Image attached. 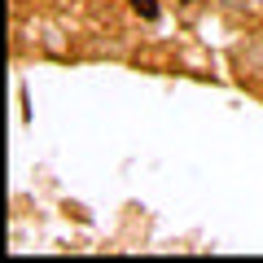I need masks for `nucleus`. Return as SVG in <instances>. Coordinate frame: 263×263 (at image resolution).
<instances>
[{
  "instance_id": "nucleus-1",
  "label": "nucleus",
  "mask_w": 263,
  "mask_h": 263,
  "mask_svg": "<svg viewBox=\"0 0 263 263\" xmlns=\"http://www.w3.org/2000/svg\"><path fill=\"white\" fill-rule=\"evenodd\" d=\"M241 75L263 79V40H250V44L241 48Z\"/></svg>"
},
{
  "instance_id": "nucleus-2",
  "label": "nucleus",
  "mask_w": 263,
  "mask_h": 263,
  "mask_svg": "<svg viewBox=\"0 0 263 263\" xmlns=\"http://www.w3.org/2000/svg\"><path fill=\"white\" fill-rule=\"evenodd\" d=\"M44 53H53V57H66V53H70V44L62 40V31H44Z\"/></svg>"
}]
</instances>
